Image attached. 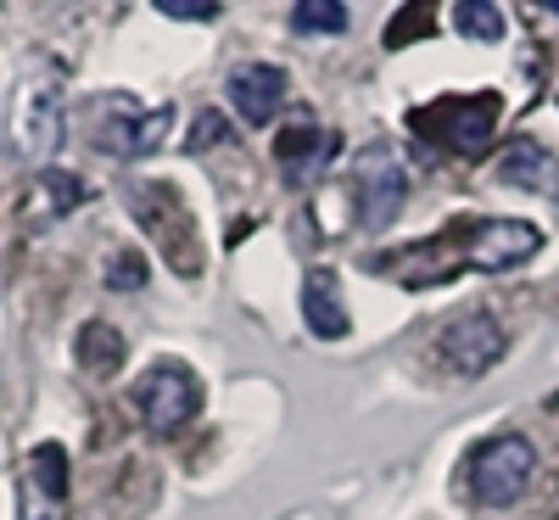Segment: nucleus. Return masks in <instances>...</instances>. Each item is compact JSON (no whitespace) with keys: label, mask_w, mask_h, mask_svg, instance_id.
I'll return each mask as SVG.
<instances>
[{"label":"nucleus","mask_w":559,"mask_h":520,"mask_svg":"<svg viewBox=\"0 0 559 520\" xmlns=\"http://www.w3.org/2000/svg\"><path fill=\"white\" fill-rule=\"evenodd\" d=\"M79 123H84V140L107 157H146L168 140V123H174V107H146L134 96H90L79 107Z\"/></svg>","instance_id":"f257e3e1"},{"label":"nucleus","mask_w":559,"mask_h":520,"mask_svg":"<svg viewBox=\"0 0 559 520\" xmlns=\"http://www.w3.org/2000/svg\"><path fill=\"white\" fill-rule=\"evenodd\" d=\"M498 118H503V102L492 96V90H487V96H442L431 107L408 113V123L419 134L437 140V146H448V152H459V157L487 152L492 134H498Z\"/></svg>","instance_id":"f03ea898"},{"label":"nucleus","mask_w":559,"mask_h":520,"mask_svg":"<svg viewBox=\"0 0 559 520\" xmlns=\"http://www.w3.org/2000/svg\"><path fill=\"white\" fill-rule=\"evenodd\" d=\"M532 476H537V448L521 432H503V437H492V442H481L471 453V498L481 509L521 504Z\"/></svg>","instance_id":"7ed1b4c3"},{"label":"nucleus","mask_w":559,"mask_h":520,"mask_svg":"<svg viewBox=\"0 0 559 520\" xmlns=\"http://www.w3.org/2000/svg\"><path fill=\"white\" fill-rule=\"evenodd\" d=\"M408 202V157L392 140H376L353 157V208L364 229H386Z\"/></svg>","instance_id":"20e7f679"},{"label":"nucleus","mask_w":559,"mask_h":520,"mask_svg":"<svg viewBox=\"0 0 559 520\" xmlns=\"http://www.w3.org/2000/svg\"><path fill=\"white\" fill-rule=\"evenodd\" d=\"M134 414L152 437H179L202 414V381L185 364H152L134 381Z\"/></svg>","instance_id":"39448f33"},{"label":"nucleus","mask_w":559,"mask_h":520,"mask_svg":"<svg viewBox=\"0 0 559 520\" xmlns=\"http://www.w3.org/2000/svg\"><path fill=\"white\" fill-rule=\"evenodd\" d=\"M448 241L459 247V258L471 269H487V274H503L526 263L537 247H543V229L526 224V218H464L448 229Z\"/></svg>","instance_id":"423d86ee"},{"label":"nucleus","mask_w":559,"mask_h":520,"mask_svg":"<svg viewBox=\"0 0 559 520\" xmlns=\"http://www.w3.org/2000/svg\"><path fill=\"white\" fill-rule=\"evenodd\" d=\"M134 213H140L146 235L168 252V263H174L179 274H197V269H202L197 235H191V213H185V202L168 191V185H140V191H134Z\"/></svg>","instance_id":"0eeeda50"},{"label":"nucleus","mask_w":559,"mask_h":520,"mask_svg":"<svg viewBox=\"0 0 559 520\" xmlns=\"http://www.w3.org/2000/svg\"><path fill=\"white\" fill-rule=\"evenodd\" d=\"M503 324L487 314V308H471V314H459L453 324H442V336H437V358L464 375V381H476V375H487L498 358H503Z\"/></svg>","instance_id":"6e6552de"},{"label":"nucleus","mask_w":559,"mask_h":520,"mask_svg":"<svg viewBox=\"0 0 559 520\" xmlns=\"http://www.w3.org/2000/svg\"><path fill=\"white\" fill-rule=\"evenodd\" d=\"M62 84L57 73L45 68L39 79L23 84V96H17V146L28 163H51L57 146H62Z\"/></svg>","instance_id":"1a4fd4ad"},{"label":"nucleus","mask_w":559,"mask_h":520,"mask_svg":"<svg viewBox=\"0 0 559 520\" xmlns=\"http://www.w3.org/2000/svg\"><path fill=\"white\" fill-rule=\"evenodd\" d=\"M229 102H236V113L247 123H269L280 113V102H286V68L274 62H247L229 73Z\"/></svg>","instance_id":"9d476101"},{"label":"nucleus","mask_w":559,"mask_h":520,"mask_svg":"<svg viewBox=\"0 0 559 520\" xmlns=\"http://www.w3.org/2000/svg\"><path fill=\"white\" fill-rule=\"evenodd\" d=\"M302 324L313 330L319 342H342L347 336V303H342V280L336 269H308L302 280Z\"/></svg>","instance_id":"9b49d317"},{"label":"nucleus","mask_w":559,"mask_h":520,"mask_svg":"<svg viewBox=\"0 0 559 520\" xmlns=\"http://www.w3.org/2000/svg\"><path fill=\"white\" fill-rule=\"evenodd\" d=\"M498 179L521 185V191H537V197H559V157L543 152L537 140H515V146H503V157H498Z\"/></svg>","instance_id":"f8f14e48"},{"label":"nucleus","mask_w":559,"mask_h":520,"mask_svg":"<svg viewBox=\"0 0 559 520\" xmlns=\"http://www.w3.org/2000/svg\"><path fill=\"white\" fill-rule=\"evenodd\" d=\"M331 152H336V134L313 118H297L292 129L274 134V163H286L292 174H313L319 163H331Z\"/></svg>","instance_id":"ddd939ff"},{"label":"nucleus","mask_w":559,"mask_h":520,"mask_svg":"<svg viewBox=\"0 0 559 520\" xmlns=\"http://www.w3.org/2000/svg\"><path fill=\"white\" fill-rule=\"evenodd\" d=\"M73 353H79V369H84V375H96V381H112V375H118V364H123V336H118L112 324L90 319V324L79 330Z\"/></svg>","instance_id":"4468645a"},{"label":"nucleus","mask_w":559,"mask_h":520,"mask_svg":"<svg viewBox=\"0 0 559 520\" xmlns=\"http://www.w3.org/2000/svg\"><path fill=\"white\" fill-rule=\"evenodd\" d=\"M28 493H39L45 504H62L68 498V453L62 442H39L28 459Z\"/></svg>","instance_id":"2eb2a0df"},{"label":"nucleus","mask_w":559,"mask_h":520,"mask_svg":"<svg viewBox=\"0 0 559 520\" xmlns=\"http://www.w3.org/2000/svg\"><path fill=\"white\" fill-rule=\"evenodd\" d=\"M453 28L464 39H476V45H492V39H503V12L492 7V0H459V7H453Z\"/></svg>","instance_id":"dca6fc26"},{"label":"nucleus","mask_w":559,"mask_h":520,"mask_svg":"<svg viewBox=\"0 0 559 520\" xmlns=\"http://www.w3.org/2000/svg\"><path fill=\"white\" fill-rule=\"evenodd\" d=\"M347 7L342 0H302V7H292V28L297 34H347Z\"/></svg>","instance_id":"f3484780"},{"label":"nucleus","mask_w":559,"mask_h":520,"mask_svg":"<svg viewBox=\"0 0 559 520\" xmlns=\"http://www.w3.org/2000/svg\"><path fill=\"white\" fill-rule=\"evenodd\" d=\"M107 286L112 292H140L146 286V258L140 252H112L107 258Z\"/></svg>","instance_id":"a211bd4d"},{"label":"nucleus","mask_w":559,"mask_h":520,"mask_svg":"<svg viewBox=\"0 0 559 520\" xmlns=\"http://www.w3.org/2000/svg\"><path fill=\"white\" fill-rule=\"evenodd\" d=\"M431 23H437V12H431V7H403V12L386 23V45H414Z\"/></svg>","instance_id":"6ab92c4d"},{"label":"nucleus","mask_w":559,"mask_h":520,"mask_svg":"<svg viewBox=\"0 0 559 520\" xmlns=\"http://www.w3.org/2000/svg\"><path fill=\"white\" fill-rule=\"evenodd\" d=\"M39 185L51 191V218H62L73 202H84V185H79V179H68L62 168H45V174H39Z\"/></svg>","instance_id":"aec40b11"},{"label":"nucleus","mask_w":559,"mask_h":520,"mask_svg":"<svg viewBox=\"0 0 559 520\" xmlns=\"http://www.w3.org/2000/svg\"><path fill=\"white\" fill-rule=\"evenodd\" d=\"M229 140V123H224V113H197V129H191V152H207V146H224Z\"/></svg>","instance_id":"412c9836"},{"label":"nucleus","mask_w":559,"mask_h":520,"mask_svg":"<svg viewBox=\"0 0 559 520\" xmlns=\"http://www.w3.org/2000/svg\"><path fill=\"white\" fill-rule=\"evenodd\" d=\"M157 12L174 17V23H218V7H213V0H202V7H191V0H163Z\"/></svg>","instance_id":"4be33fe9"}]
</instances>
